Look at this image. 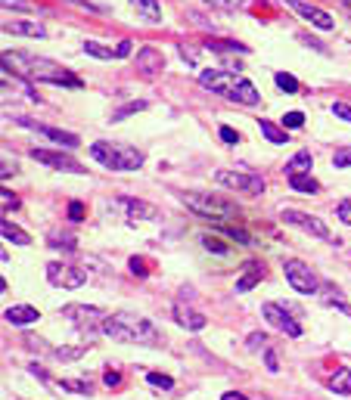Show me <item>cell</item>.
Masks as SVG:
<instances>
[{
    "mask_svg": "<svg viewBox=\"0 0 351 400\" xmlns=\"http://www.w3.org/2000/svg\"><path fill=\"white\" fill-rule=\"evenodd\" d=\"M3 65L19 72L26 81H41V84H57V87H84V81L75 72L63 69V65L50 63V59L32 56L22 50H3Z\"/></svg>",
    "mask_w": 351,
    "mask_h": 400,
    "instance_id": "6da1fadb",
    "label": "cell"
},
{
    "mask_svg": "<svg viewBox=\"0 0 351 400\" xmlns=\"http://www.w3.org/2000/svg\"><path fill=\"white\" fill-rule=\"evenodd\" d=\"M103 335L112 338V341H121V344H162V335L152 326V319L140 317V313H128V310H119L112 317H106Z\"/></svg>",
    "mask_w": 351,
    "mask_h": 400,
    "instance_id": "7a4b0ae2",
    "label": "cell"
},
{
    "mask_svg": "<svg viewBox=\"0 0 351 400\" xmlns=\"http://www.w3.org/2000/svg\"><path fill=\"white\" fill-rule=\"evenodd\" d=\"M199 87L227 96L233 103H243V106H258L261 103V94L255 90V84L249 78L237 75V72H227V69H205L199 75Z\"/></svg>",
    "mask_w": 351,
    "mask_h": 400,
    "instance_id": "3957f363",
    "label": "cell"
},
{
    "mask_svg": "<svg viewBox=\"0 0 351 400\" xmlns=\"http://www.w3.org/2000/svg\"><path fill=\"white\" fill-rule=\"evenodd\" d=\"M90 158L109 171H137L146 162V156L140 149H134L128 143H115V140H97L90 146Z\"/></svg>",
    "mask_w": 351,
    "mask_h": 400,
    "instance_id": "277c9868",
    "label": "cell"
},
{
    "mask_svg": "<svg viewBox=\"0 0 351 400\" xmlns=\"http://www.w3.org/2000/svg\"><path fill=\"white\" fill-rule=\"evenodd\" d=\"M183 205L190 208V211L202 214V218H212L214 224H224V220H233L239 218V208L233 205V202L221 199V196H208V193H181Z\"/></svg>",
    "mask_w": 351,
    "mask_h": 400,
    "instance_id": "5b68a950",
    "label": "cell"
},
{
    "mask_svg": "<svg viewBox=\"0 0 351 400\" xmlns=\"http://www.w3.org/2000/svg\"><path fill=\"white\" fill-rule=\"evenodd\" d=\"M283 273H286V282L295 288V292H301V295L320 292V280H317V273H314V270L308 267L305 261H295V257H289V261L283 264Z\"/></svg>",
    "mask_w": 351,
    "mask_h": 400,
    "instance_id": "8992f818",
    "label": "cell"
},
{
    "mask_svg": "<svg viewBox=\"0 0 351 400\" xmlns=\"http://www.w3.org/2000/svg\"><path fill=\"white\" fill-rule=\"evenodd\" d=\"M214 183L230 187V189H239V193H249V196L264 193V180H261V177L243 174V171H218V174H214Z\"/></svg>",
    "mask_w": 351,
    "mask_h": 400,
    "instance_id": "52a82bcc",
    "label": "cell"
},
{
    "mask_svg": "<svg viewBox=\"0 0 351 400\" xmlns=\"http://www.w3.org/2000/svg\"><path fill=\"white\" fill-rule=\"evenodd\" d=\"M280 218H283V224L299 227V230L311 233V236H317V239H332L330 227H326L320 218H311V214H305V211H292V208H283Z\"/></svg>",
    "mask_w": 351,
    "mask_h": 400,
    "instance_id": "ba28073f",
    "label": "cell"
},
{
    "mask_svg": "<svg viewBox=\"0 0 351 400\" xmlns=\"http://www.w3.org/2000/svg\"><path fill=\"white\" fill-rule=\"evenodd\" d=\"M47 276H50L53 286H63V288H81L88 282V273L81 267H72V264H63V261L47 264Z\"/></svg>",
    "mask_w": 351,
    "mask_h": 400,
    "instance_id": "9c48e42d",
    "label": "cell"
},
{
    "mask_svg": "<svg viewBox=\"0 0 351 400\" xmlns=\"http://www.w3.org/2000/svg\"><path fill=\"white\" fill-rule=\"evenodd\" d=\"M261 317L268 319V326H274V329L286 332L289 338H299L301 332H305V329H301V326H299V319H295V317H289V313H286V307L274 304V301L261 304Z\"/></svg>",
    "mask_w": 351,
    "mask_h": 400,
    "instance_id": "30bf717a",
    "label": "cell"
},
{
    "mask_svg": "<svg viewBox=\"0 0 351 400\" xmlns=\"http://www.w3.org/2000/svg\"><path fill=\"white\" fill-rule=\"evenodd\" d=\"M32 158L53 171H66V174H84V165L75 162L69 152H53V149H32Z\"/></svg>",
    "mask_w": 351,
    "mask_h": 400,
    "instance_id": "8fae6325",
    "label": "cell"
},
{
    "mask_svg": "<svg viewBox=\"0 0 351 400\" xmlns=\"http://www.w3.org/2000/svg\"><path fill=\"white\" fill-rule=\"evenodd\" d=\"M292 13H299L301 19H308L314 28H320V32H330L332 28V16L330 13H323V10H317V7H311V3H305V0H283Z\"/></svg>",
    "mask_w": 351,
    "mask_h": 400,
    "instance_id": "7c38bea8",
    "label": "cell"
},
{
    "mask_svg": "<svg viewBox=\"0 0 351 400\" xmlns=\"http://www.w3.org/2000/svg\"><path fill=\"white\" fill-rule=\"evenodd\" d=\"M63 317H69L78 329H94V323H106V313L100 307H88V304H72L63 310Z\"/></svg>",
    "mask_w": 351,
    "mask_h": 400,
    "instance_id": "4fadbf2b",
    "label": "cell"
},
{
    "mask_svg": "<svg viewBox=\"0 0 351 400\" xmlns=\"http://www.w3.org/2000/svg\"><path fill=\"white\" fill-rule=\"evenodd\" d=\"M16 125H26L28 131H38V134H44V137H50L53 143H59V146H66V149H75L81 140L75 137V134H69V131H59V127H50V125H38V121H32V118H16Z\"/></svg>",
    "mask_w": 351,
    "mask_h": 400,
    "instance_id": "5bb4252c",
    "label": "cell"
},
{
    "mask_svg": "<svg viewBox=\"0 0 351 400\" xmlns=\"http://www.w3.org/2000/svg\"><path fill=\"white\" fill-rule=\"evenodd\" d=\"M115 208H121V211L128 214V220H152V218H159V211L152 205H146L143 199H115Z\"/></svg>",
    "mask_w": 351,
    "mask_h": 400,
    "instance_id": "9a60e30c",
    "label": "cell"
},
{
    "mask_svg": "<svg viewBox=\"0 0 351 400\" xmlns=\"http://www.w3.org/2000/svg\"><path fill=\"white\" fill-rule=\"evenodd\" d=\"M137 69L143 72L146 78L159 75V72L165 69V59H162V53H159L156 47H140V50H137Z\"/></svg>",
    "mask_w": 351,
    "mask_h": 400,
    "instance_id": "2e32d148",
    "label": "cell"
},
{
    "mask_svg": "<svg viewBox=\"0 0 351 400\" xmlns=\"http://www.w3.org/2000/svg\"><path fill=\"white\" fill-rule=\"evenodd\" d=\"M174 319H177V326H183V329H190V332H199V329H205V326H208V319L202 317V313L190 310V307L181 304V301L174 304Z\"/></svg>",
    "mask_w": 351,
    "mask_h": 400,
    "instance_id": "e0dca14e",
    "label": "cell"
},
{
    "mask_svg": "<svg viewBox=\"0 0 351 400\" xmlns=\"http://www.w3.org/2000/svg\"><path fill=\"white\" fill-rule=\"evenodd\" d=\"M7 323H13V326H32V323H38V307H32V304H13V307H7Z\"/></svg>",
    "mask_w": 351,
    "mask_h": 400,
    "instance_id": "ac0fdd59",
    "label": "cell"
},
{
    "mask_svg": "<svg viewBox=\"0 0 351 400\" xmlns=\"http://www.w3.org/2000/svg\"><path fill=\"white\" fill-rule=\"evenodd\" d=\"M261 276H264V267L258 261H249L245 264V270H243V276L237 280V292H249V288H255L258 282H261Z\"/></svg>",
    "mask_w": 351,
    "mask_h": 400,
    "instance_id": "d6986e66",
    "label": "cell"
},
{
    "mask_svg": "<svg viewBox=\"0 0 351 400\" xmlns=\"http://www.w3.org/2000/svg\"><path fill=\"white\" fill-rule=\"evenodd\" d=\"M320 301H323L326 307H339L342 313H348V317H351V304H348V298H345V295L339 292V288H332L330 282H323V286H320Z\"/></svg>",
    "mask_w": 351,
    "mask_h": 400,
    "instance_id": "ffe728a7",
    "label": "cell"
},
{
    "mask_svg": "<svg viewBox=\"0 0 351 400\" xmlns=\"http://www.w3.org/2000/svg\"><path fill=\"white\" fill-rule=\"evenodd\" d=\"M3 32H10V34H22V38H47V28H41V25H34V22H7L3 25Z\"/></svg>",
    "mask_w": 351,
    "mask_h": 400,
    "instance_id": "44dd1931",
    "label": "cell"
},
{
    "mask_svg": "<svg viewBox=\"0 0 351 400\" xmlns=\"http://www.w3.org/2000/svg\"><path fill=\"white\" fill-rule=\"evenodd\" d=\"M131 3L146 22H162V7H159V0H131Z\"/></svg>",
    "mask_w": 351,
    "mask_h": 400,
    "instance_id": "7402d4cb",
    "label": "cell"
},
{
    "mask_svg": "<svg viewBox=\"0 0 351 400\" xmlns=\"http://www.w3.org/2000/svg\"><path fill=\"white\" fill-rule=\"evenodd\" d=\"M330 391L351 394V372H348V369H336V372L330 375Z\"/></svg>",
    "mask_w": 351,
    "mask_h": 400,
    "instance_id": "603a6c76",
    "label": "cell"
},
{
    "mask_svg": "<svg viewBox=\"0 0 351 400\" xmlns=\"http://www.w3.org/2000/svg\"><path fill=\"white\" fill-rule=\"evenodd\" d=\"M289 187L299 189V193H317L320 183L311 174H289Z\"/></svg>",
    "mask_w": 351,
    "mask_h": 400,
    "instance_id": "cb8c5ba5",
    "label": "cell"
},
{
    "mask_svg": "<svg viewBox=\"0 0 351 400\" xmlns=\"http://www.w3.org/2000/svg\"><path fill=\"white\" fill-rule=\"evenodd\" d=\"M286 171L289 174H308L311 171V152H295L286 162Z\"/></svg>",
    "mask_w": 351,
    "mask_h": 400,
    "instance_id": "d4e9b609",
    "label": "cell"
},
{
    "mask_svg": "<svg viewBox=\"0 0 351 400\" xmlns=\"http://www.w3.org/2000/svg\"><path fill=\"white\" fill-rule=\"evenodd\" d=\"M0 233H3V239H7V242H16V245H28V242H32V236H28V233H22L19 227H13L10 220H3V224H0Z\"/></svg>",
    "mask_w": 351,
    "mask_h": 400,
    "instance_id": "484cf974",
    "label": "cell"
},
{
    "mask_svg": "<svg viewBox=\"0 0 351 400\" xmlns=\"http://www.w3.org/2000/svg\"><path fill=\"white\" fill-rule=\"evenodd\" d=\"M258 127H261V134H264V137H268L270 143H277V146H280V143H286V140H289V134L283 131V127H277L274 121H268V118H264V121H258Z\"/></svg>",
    "mask_w": 351,
    "mask_h": 400,
    "instance_id": "4316f807",
    "label": "cell"
},
{
    "mask_svg": "<svg viewBox=\"0 0 351 400\" xmlns=\"http://www.w3.org/2000/svg\"><path fill=\"white\" fill-rule=\"evenodd\" d=\"M47 239H50L53 249H59V245H63L66 251H75V249H78V245H75V236H72V233H59V230H53Z\"/></svg>",
    "mask_w": 351,
    "mask_h": 400,
    "instance_id": "83f0119b",
    "label": "cell"
},
{
    "mask_svg": "<svg viewBox=\"0 0 351 400\" xmlns=\"http://www.w3.org/2000/svg\"><path fill=\"white\" fill-rule=\"evenodd\" d=\"M208 47H212L214 53H221V56H227V53H245V47L233 44V41H208Z\"/></svg>",
    "mask_w": 351,
    "mask_h": 400,
    "instance_id": "f1b7e54d",
    "label": "cell"
},
{
    "mask_svg": "<svg viewBox=\"0 0 351 400\" xmlns=\"http://www.w3.org/2000/svg\"><path fill=\"white\" fill-rule=\"evenodd\" d=\"M84 53H90L94 59H112V56H115V53L109 50V47L97 44V41H84Z\"/></svg>",
    "mask_w": 351,
    "mask_h": 400,
    "instance_id": "f546056e",
    "label": "cell"
},
{
    "mask_svg": "<svg viewBox=\"0 0 351 400\" xmlns=\"http://www.w3.org/2000/svg\"><path fill=\"white\" fill-rule=\"evenodd\" d=\"M59 388L63 391H78V394H90L94 388H90V381H84V379H63L59 381Z\"/></svg>",
    "mask_w": 351,
    "mask_h": 400,
    "instance_id": "4dcf8cb0",
    "label": "cell"
},
{
    "mask_svg": "<svg viewBox=\"0 0 351 400\" xmlns=\"http://www.w3.org/2000/svg\"><path fill=\"white\" fill-rule=\"evenodd\" d=\"M274 81H277V87L286 90V94H295V90H299V81H295V78L289 75V72H277Z\"/></svg>",
    "mask_w": 351,
    "mask_h": 400,
    "instance_id": "1f68e13d",
    "label": "cell"
},
{
    "mask_svg": "<svg viewBox=\"0 0 351 400\" xmlns=\"http://www.w3.org/2000/svg\"><path fill=\"white\" fill-rule=\"evenodd\" d=\"M146 381H150V385H156V388H165V391H168V388H174V379H171V375H162V372H146Z\"/></svg>",
    "mask_w": 351,
    "mask_h": 400,
    "instance_id": "d6a6232c",
    "label": "cell"
},
{
    "mask_svg": "<svg viewBox=\"0 0 351 400\" xmlns=\"http://www.w3.org/2000/svg\"><path fill=\"white\" fill-rule=\"evenodd\" d=\"M143 109H146V103H128V106H121L119 109V112H115L112 115V121H121V118H128V115H131V112H143Z\"/></svg>",
    "mask_w": 351,
    "mask_h": 400,
    "instance_id": "836d02e7",
    "label": "cell"
},
{
    "mask_svg": "<svg viewBox=\"0 0 351 400\" xmlns=\"http://www.w3.org/2000/svg\"><path fill=\"white\" fill-rule=\"evenodd\" d=\"M84 357V350L81 348H59L57 350V360H63V363H69V360H81Z\"/></svg>",
    "mask_w": 351,
    "mask_h": 400,
    "instance_id": "e575fe53",
    "label": "cell"
},
{
    "mask_svg": "<svg viewBox=\"0 0 351 400\" xmlns=\"http://www.w3.org/2000/svg\"><path fill=\"white\" fill-rule=\"evenodd\" d=\"M205 3L214 10H224V13H233V10L239 7V0H205Z\"/></svg>",
    "mask_w": 351,
    "mask_h": 400,
    "instance_id": "d590c367",
    "label": "cell"
},
{
    "mask_svg": "<svg viewBox=\"0 0 351 400\" xmlns=\"http://www.w3.org/2000/svg\"><path fill=\"white\" fill-rule=\"evenodd\" d=\"M202 245H205L208 251H214V255H227V245L218 242V239H212V236H202Z\"/></svg>",
    "mask_w": 351,
    "mask_h": 400,
    "instance_id": "8d00e7d4",
    "label": "cell"
},
{
    "mask_svg": "<svg viewBox=\"0 0 351 400\" xmlns=\"http://www.w3.org/2000/svg\"><path fill=\"white\" fill-rule=\"evenodd\" d=\"M3 7L7 10H22V13H34V7L28 0H3Z\"/></svg>",
    "mask_w": 351,
    "mask_h": 400,
    "instance_id": "74e56055",
    "label": "cell"
},
{
    "mask_svg": "<svg viewBox=\"0 0 351 400\" xmlns=\"http://www.w3.org/2000/svg\"><path fill=\"white\" fill-rule=\"evenodd\" d=\"M301 125H305V115H301V112L283 115V127H301Z\"/></svg>",
    "mask_w": 351,
    "mask_h": 400,
    "instance_id": "f35d334b",
    "label": "cell"
},
{
    "mask_svg": "<svg viewBox=\"0 0 351 400\" xmlns=\"http://www.w3.org/2000/svg\"><path fill=\"white\" fill-rule=\"evenodd\" d=\"M332 165H336V168H348V165H351V149H339L336 156H332Z\"/></svg>",
    "mask_w": 351,
    "mask_h": 400,
    "instance_id": "ab89813d",
    "label": "cell"
},
{
    "mask_svg": "<svg viewBox=\"0 0 351 400\" xmlns=\"http://www.w3.org/2000/svg\"><path fill=\"white\" fill-rule=\"evenodd\" d=\"M332 115L342 121H351V106H345V103H332Z\"/></svg>",
    "mask_w": 351,
    "mask_h": 400,
    "instance_id": "60d3db41",
    "label": "cell"
},
{
    "mask_svg": "<svg viewBox=\"0 0 351 400\" xmlns=\"http://www.w3.org/2000/svg\"><path fill=\"white\" fill-rule=\"evenodd\" d=\"M336 214H339V220H342L345 227H351V202H342V205L336 208Z\"/></svg>",
    "mask_w": 351,
    "mask_h": 400,
    "instance_id": "b9f144b4",
    "label": "cell"
},
{
    "mask_svg": "<svg viewBox=\"0 0 351 400\" xmlns=\"http://www.w3.org/2000/svg\"><path fill=\"white\" fill-rule=\"evenodd\" d=\"M0 199H3V211H10V208H19V199H16L10 189H3V193H0Z\"/></svg>",
    "mask_w": 351,
    "mask_h": 400,
    "instance_id": "7bdbcfd3",
    "label": "cell"
},
{
    "mask_svg": "<svg viewBox=\"0 0 351 400\" xmlns=\"http://www.w3.org/2000/svg\"><path fill=\"white\" fill-rule=\"evenodd\" d=\"M131 50H134V47H131V41H121V44L115 47V59H125V56H131Z\"/></svg>",
    "mask_w": 351,
    "mask_h": 400,
    "instance_id": "ee69618b",
    "label": "cell"
},
{
    "mask_svg": "<svg viewBox=\"0 0 351 400\" xmlns=\"http://www.w3.org/2000/svg\"><path fill=\"white\" fill-rule=\"evenodd\" d=\"M69 218L72 220H81L84 218V205H81V202H72V205H69Z\"/></svg>",
    "mask_w": 351,
    "mask_h": 400,
    "instance_id": "f6af8a7d",
    "label": "cell"
},
{
    "mask_svg": "<svg viewBox=\"0 0 351 400\" xmlns=\"http://www.w3.org/2000/svg\"><path fill=\"white\" fill-rule=\"evenodd\" d=\"M221 140H224V143H237L239 134L233 131V127H221Z\"/></svg>",
    "mask_w": 351,
    "mask_h": 400,
    "instance_id": "bcb514c9",
    "label": "cell"
},
{
    "mask_svg": "<svg viewBox=\"0 0 351 400\" xmlns=\"http://www.w3.org/2000/svg\"><path fill=\"white\" fill-rule=\"evenodd\" d=\"M103 381H106L109 388H119V385H121V375H119V372H112V369H109V372L103 375Z\"/></svg>",
    "mask_w": 351,
    "mask_h": 400,
    "instance_id": "7dc6e473",
    "label": "cell"
},
{
    "mask_svg": "<svg viewBox=\"0 0 351 400\" xmlns=\"http://www.w3.org/2000/svg\"><path fill=\"white\" fill-rule=\"evenodd\" d=\"M131 270L140 276H146V261H140V257H131Z\"/></svg>",
    "mask_w": 351,
    "mask_h": 400,
    "instance_id": "c3c4849f",
    "label": "cell"
},
{
    "mask_svg": "<svg viewBox=\"0 0 351 400\" xmlns=\"http://www.w3.org/2000/svg\"><path fill=\"white\" fill-rule=\"evenodd\" d=\"M264 360H268V369H270V372H277V369H280V363H277V354H274V350H268V354H264Z\"/></svg>",
    "mask_w": 351,
    "mask_h": 400,
    "instance_id": "681fc988",
    "label": "cell"
},
{
    "mask_svg": "<svg viewBox=\"0 0 351 400\" xmlns=\"http://www.w3.org/2000/svg\"><path fill=\"white\" fill-rule=\"evenodd\" d=\"M258 344H264V335H261V332H255V335H249V348H258Z\"/></svg>",
    "mask_w": 351,
    "mask_h": 400,
    "instance_id": "f907efd6",
    "label": "cell"
},
{
    "mask_svg": "<svg viewBox=\"0 0 351 400\" xmlns=\"http://www.w3.org/2000/svg\"><path fill=\"white\" fill-rule=\"evenodd\" d=\"M221 400H249V397H245V394H239V391H227Z\"/></svg>",
    "mask_w": 351,
    "mask_h": 400,
    "instance_id": "816d5d0a",
    "label": "cell"
},
{
    "mask_svg": "<svg viewBox=\"0 0 351 400\" xmlns=\"http://www.w3.org/2000/svg\"><path fill=\"white\" fill-rule=\"evenodd\" d=\"M28 369H32V372H34V375H38V379H41V381H47V372H44V369H41V366H38V363H32V366H28Z\"/></svg>",
    "mask_w": 351,
    "mask_h": 400,
    "instance_id": "f5cc1de1",
    "label": "cell"
},
{
    "mask_svg": "<svg viewBox=\"0 0 351 400\" xmlns=\"http://www.w3.org/2000/svg\"><path fill=\"white\" fill-rule=\"evenodd\" d=\"M342 10H345V13L351 16V0H342Z\"/></svg>",
    "mask_w": 351,
    "mask_h": 400,
    "instance_id": "db71d44e",
    "label": "cell"
},
{
    "mask_svg": "<svg viewBox=\"0 0 351 400\" xmlns=\"http://www.w3.org/2000/svg\"><path fill=\"white\" fill-rule=\"evenodd\" d=\"M72 3H78V7H84V0H72Z\"/></svg>",
    "mask_w": 351,
    "mask_h": 400,
    "instance_id": "11a10c76",
    "label": "cell"
}]
</instances>
